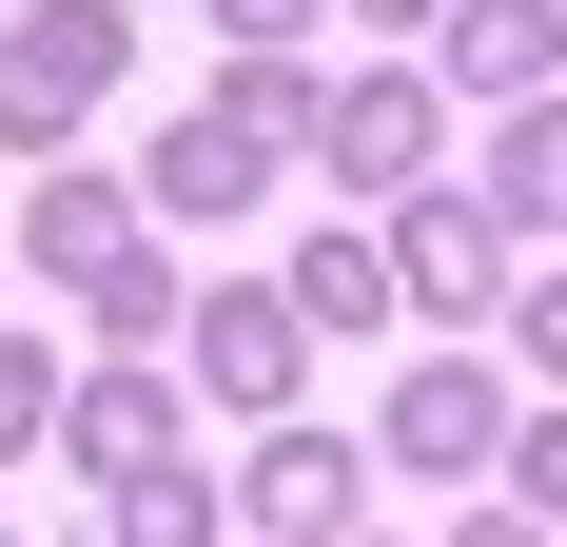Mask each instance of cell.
<instances>
[{
  "label": "cell",
  "instance_id": "1",
  "mask_svg": "<svg viewBox=\"0 0 567 547\" xmlns=\"http://www.w3.org/2000/svg\"><path fill=\"white\" fill-rule=\"evenodd\" d=\"M392 450H411V469H489V391H470V372H431V391L392 411Z\"/></svg>",
  "mask_w": 567,
  "mask_h": 547
},
{
  "label": "cell",
  "instance_id": "2",
  "mask_svg": "<svg viewBox=\"0 0 567 547\" xmlns=\"http://www.w3.org/2000/svg\"><path fill=\"white\" fill-rule=\"evenodd\" d=\"M333 157H352V176H411V157H431V117H411V99H392V79H372V99H352V117H333Z\"/></svg>",
  "mask_w": 567,
  "mask_h": 547
}]
</instances>
